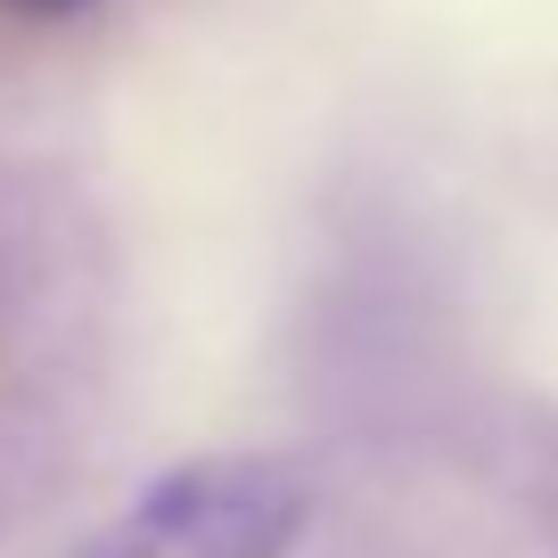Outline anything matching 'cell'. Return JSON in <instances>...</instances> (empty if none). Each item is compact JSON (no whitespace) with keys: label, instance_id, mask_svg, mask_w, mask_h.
Instances as JSON below:
<instances>
[{"label":"cell","instance_id":"1","mask_svg":"<svg viewBox=\"0 0 558 558\" xmlns=\"http://www.w3.org/2000/svg\"><path fill=\"white\" fill-rule=\"evenodd\" d=\"M313 525V485L279 452H197L165 469L74 558H288Z\"/></svg>","mask_w":558,"mask_h":558},{"label":"cell","instance_id":"2","mask_svg":"<svg viewBox=\"0 0 558 558\" xmlns=\"http://www.w3.org/2000/svg\"><path fill=\"white\" fill-rule=\"evenodd\" d=\"M9 9H25V17H66V9H83V0H9Z\"/></svg>","mask_w":558,"mask_h":558}]
</instances>
